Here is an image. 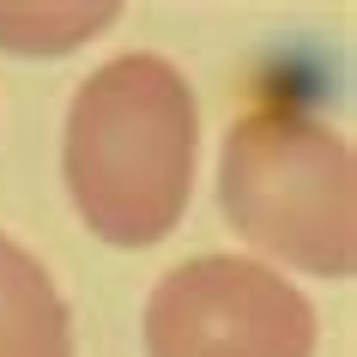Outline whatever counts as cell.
<instances>
[{
    "instance_id": "obj_5",
    "label": "cell",
    "mask_w": 357,
    "mask_h": 357,
    "mask_svg": "<svg viewBox=\"0 0 357 357\" xmlns=\"http://www.w3.org/2000/svg\"><path fill=\"white\" fill-rule=\"evenodd\" d=\"M115 0H61V6H37V0H0V49L13 55H67L79 43H91L97 31L115 24Z\"/></svg>"
},
{
    "instance_id": "obj_2",
    "label": "cell",
    "mask_w": 357,
    "mask_h": 357,
    "mask_svg": "<svg viewBox=\"0 0 357 357\" xmlns=\"http://www.w3.org/2000/svg\"><path fill=\"white\" fill-rule=\"evenodd\" d=\"M225 218L273 261L351 279L357 266V169L351 146L315 115L248 109L225 139Z\"/></svg>"
},
{
    "instance_id": "obj_3",
    "label": "cell",
    "mask_w": 357,
    "mask_h": 357,
    "mask_svg": "<svg viewBox=\"0 0 357 357\" xmlns=\"http://www.w3.org/2000/svg\"><path fill=\"white\" fill-rule=\"evenodd\" d=\"M315 309L297 284L243 255L169 266L146 303V357H309Z\"/></svg>"
},
{
    "instance_id": "obj_1",
    "label": "cell",
    "mask_w": 357,
    "mask_h": 357,
    "mask_svg": "<svg viewBox=\"0 0 357 357\" xmlns=\"http://www.w3.org/2000/svg\"><path fill=\"white\" fill-rule=\"evenodd\" d=\"M194 146L200 109L164 55L103 61L79 85L61 133V176L85 230L109 248L164 243L188 212Z\"/></svg>"
},
{
    "instance_id": "obj_4",
    "label": "cell",
    "mask_w": 357,
    "mask_h": 357,
    "mask_svg": "<svg viewBox=\"0 0 357 357\" xmlns=\"http://www.w3.org/2000/svg\"><path fill=\"white\" fill-rule=\"evenodd\" d=\"M0 357H73V315L49 266L0 230Z\"/></svg>"
}]
</instances>
